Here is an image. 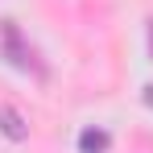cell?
I'll use <instances>...</instances> for the list:
<instances>
[{
    "mask_svg": "<svg viewBox=\"0 0 153 153\" xmlns=\"http://www.w3.org/2000/svg\"><path fill=\"white\" fill-rule=\"evenodd\" d=\"M0 132L8 137V141H25L29 137V124H25V116L13 108V103H0Z\"/></svg>",
    "mask_w": 153,
    "mask_h": 153,
    "instance_id": "obj_1",
    "label": "cell"
},
{
    "mask_svg": "<svg viewBox=\"0 0 153 153\" xmlns=\"http://www.w3.org/2000/svg\"><path fill=\"white\" fill-rule=\"evenodd\" d=\"M4 46H8V54H13V62L21 66V71H29L33 66V54L21 46V37H17V25L13 21H4Z\"/></svg>",
    "mask_w": 153,
    "mask_h": 153,
    "instance_id": "obj_2",
    "label": "cell"
},
{
    "mask_svg": "<svg viewBox=\"0 0 153 153\" xmlns=\"http://www.w3.org/2000/svg\"><path fill=\"white\" fill-rule=\"evenodd\" d=\"M108 145H112V137L103 128H83L79 132V153H108Z\"/></svg>",
    "mask_w": 153,
    "mask_h": 153,
    "instance_id": "obj_3",
    "label": "cell"
},
{
    "mask_svg": "<svg viewBox=\"0 0 153 153\" xmlns=\"http://www.w3.org/2000/svg\"><path fill=\"white\" fill-rule=\"evenodd\" d=\"M145 103H149V108H153V87H145Z\"/></svg>",
    "mask_w": 153,
    "mask_h": 153,
    "instance_id": "obj_4",
    "label": "cell"
},
{
    "mask_svg": "<svg viewBox=\"0 0 153 153\" xmlns=\"http://www.w3.org/2000/svg\"><path fill=\"white\" fill-rule=\"evenodd\" d=\"M149 50H153V21H149Z\"/></svg>",
    "mask_w": 153,
    "mask_h": 153,
    "instance_id": "obj_5",
    "label": "cell"
}]
</instances>
